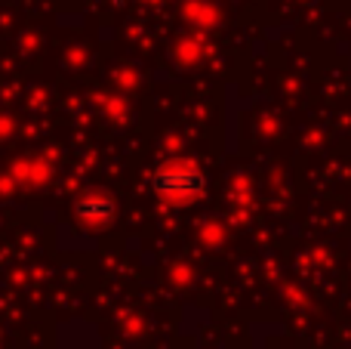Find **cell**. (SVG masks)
Instances as JSON below:
<instances>
[{
	"mask_svg": "<svg viewBox=\"0 0 351 349\" xmlns=\"http://www.w3.org/2000/svg\"><path fill=\"white\" fill-rule=\"evenodd\" d=\"M152 189L158 195H164L167 201H197L206 192V177L197 164H188V161H173L164 164L158 173L152 177Z\"/></svg>",
	"mask_w": 351,
	"mask_h": 349,
	"instance_id": "cell-1",
	"label": "cell"
},
{
	"mask_svg": "<svg viewBox=\"0 0 351 349\" xmlns=\"http://www.w3.org/2000/svg\"><path fill=\"white\" fill-rule=\"evenodd\" d=\"M114 214H117V204L108 195H86L77 201V216L93 223V226H108L114 220Z\"/></svg>",
	"mask_w": 351,
	"mask_h": 349,
	"instance_id": "cell-2",
	"label": "cell"
}]
</instances>
